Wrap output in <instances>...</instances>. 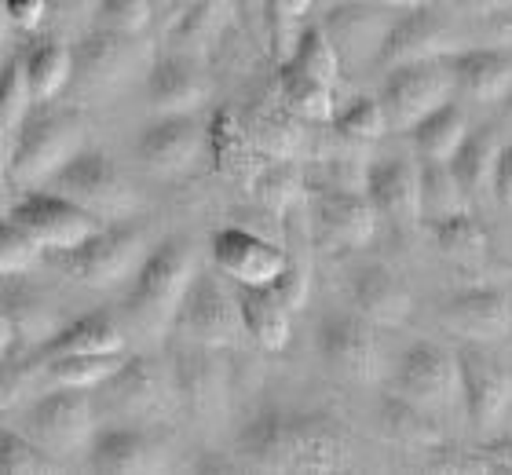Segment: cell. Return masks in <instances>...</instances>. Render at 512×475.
Here are the masks:
<instances>
[{
  "label": "cell",
  "instance_id": "obj_1",
  "mask_svg": "<svg viewBox=\"0 0 512 475\" xmlns=\"http://www.w3.org/2000/svg\"><path fill=\"white\" fill-rule=\"evenodd\" d=\"M194 275H198L194 249L183 238H169L158 249H150L139 271L132 275V289L125 300L132 326L139 333H150V337L176 326V315H180V304L191 289Z\"/></svg>",
  "mask_w": 512,
  "mask_h": 475
},
{
  "label": "cell",
  "instance_id": "obj_2",
  "mask_svg": "<svg viewBox=\"0 0 512 475\" xmlns=\"http://www.w3.org/2000/svg\"><path fill=\"white\" fill-rule=\"evenodd\" d=\"M52 180L59 194L74 198L88 212H96L99 220H121L136 209V194L103 150H77Z\"/></svg>",
  "mask_w": 512,
  "mask_h": 475
},
{
  "label": "cell",
  "instance_id": "obj_3",
  "mask_svg": "<svg viewBox=\"0 0 512 475\" xmlns=\"http://www.w3.org/2000/svg\"><path fill=\"white\" fill-rule=\"evenodd\" d=\"M143 264V238L132 227H99L92 238L59 253V267L81 285L107 289L136 275Z\"/></svg>",
  "mask_w": 512,
  "mask_h": 475
},
{
  "label": "cell",
  "instance_id": "obj_4",
  "mask_svg": "<svg viewBox=\"0 0 512 475\" xmlns=\"http://www.w3.org/2000/svg\"><path fill=\"white\" fill-rule=\"evenodd\" d=\"M172 329L194 344H209V348L235 344L246 333L242 311H238V293H231L216 275H194Z\"/></svg>",
  "mask_w": 512,
  "mask_h": 475
},
{
  "label": "cell",
  "instance_id": "obj_5",
  "mask_svg": "<svg viewBox=\"0 0 512 475\" xmlns=\"http://www.w3.org/2000/svg\"><path fill=\"white\" fill-rule=\"evenodd\" d=\"M8 220L26 227L52 253L74 249V245H81L85 238H92L103 227L96 212H88L85 205H77L74 198H66L59 190H33V194H26L8 212Z\"/></svg>",
  "mask_w": 512,
  "mask_h": 475
},
{
  "label": "cell",
  "instance_id": "obj_6",
  "mask_svg": "<svg viewBox=\"0 0 512 475\" xmlns=\"http://www.w3.org/2000/svg\"><path fill=\"white\" fill-rule=\"evenodd\" d=\"M450 92H454V74L443 55V59H421V63H403L388 70L381 103L395 128H414L436 106L450 103Z\"/></svg>",
  "mask_w": 512,
  "mask_h": 475
},
{
  "label": "cell",
  "instance_id": "obj_7",
  "mask_svg": "<svg viewBox=\"0 0 512 475\" xmlns=\"http://www.w3.org/2000/svg\"><path fill=\"white\" fill-rule=\"evenodd\" d=\"M77 154V128L70 117H37L26 121L8 150L11 180L22 187L48 180Z\"/></svg>",
  "mask_w": 512,
  "mask_h": 475
},
{
  "label": "cell",
  "instance_id": "obj_8",
  "mask_svg": "<svg viewBox=\"0 0 512 475\" xmlns=\"http://www.w3.org/2000/svg\"><path fill=\"white\" fill-rule=\"evenodd\" d=\"M88 388H59L30 410V435L48 454H77L96 439V410Z\"/></svg>",
  "mask_w": 512,
  "mask_h": 475
},
{
  "label": "cell",
  "instance_id": "obj_9",
  "mask_svg": "<svg viewBox=\"0 0 512 475\" xmlns=\"http://www.w3.org/2000/svg\"><path fill=\"white\" fill-rule=\"evenodd\" d=\"M370 322L359 311L330 315L319 326V355L337 377L348 380H377L381 373V344Z\"/></svg>",
  "mask_w": 512,
  "mask_h": 475
},
{
  "label": "cell",
  "instance_id": "obj_10",
  "mask_svg": "<svg viewBox=\"0 0 512 475\" xmlns=\"http://www.w3.org/2000/svg\"><path fill=\"white\" fill-rule=\"evenodd\" d=\"M99 388H103V406L110 413L128 417V421H154L169 406L176 380L172 373L165 377L150 359H125L121 370L103 380Z\"/></svg>",
  "mask_w": 512,
  "mask_h": 475
},
{
  "label": "cell",
  "instance_id": "obj_11",
  "mask_svg": "<svg viewBox=\"0 0 512 475\" xmlns=\"http://www.w3.org/2000/svg\"><path fill=\"white\" fill-rule=\"evenodd\" d=\"M395 391L410 395L414 402H425L432 410H443L461 395V366L458 355L436 344H414L406 351L392 373Z\"/></svg>",
  "mask_w": 512,
  "mask_h": 475
},
{
  "label": "cell",
  "instance_id": "obj_12",
  "mask_svg": "<svg viewBox=\"0 0 512 475\" xmlns=\"http://www.w3.org/2000/svg\"><path fill=\"white\" fill-rule=\"evenodd\" d=\"M213 260L220 275L235 285H260V289L275 285V278L289 267V256L278 245L242 227H224L213 234Z\"/></svg>",
  "mask_w": 512,
  "mask_h": 475
},
{
  "label": "cell",
  "instance_id": "obj_13",
  "mask_svg": "<svg viewBox=\"0 0 512 475\" xmlns=\"http://www.w3.org/2000/svg\"><path fill=\"white\" fill-rule=\"evenodd\" d=\"M202 143L205 132L191 114H161L139 132L136 154L154 176H180L198 161Z\"/></svg>",
  "mask_w": 512,
  "mask_h": 475
},
{
  "label": "cell",
  "instance_id": "obj_14",
  "mask_svg": "<svg viewBox=\"0 0 512 475\" xmlns=\"http://www.w3.org/2000/svg\"><path fill=\"white\" fill-rule=\"evenodd\" d=\"M352 465V443L326 413H293V465L289 472L330 475Z\"/></svg>",
  "mask_w": 512,
  "mask_h": 475
},
{
  "label": "cell",
  "instance_id": "obj_15",
  "mask_svg": "<svg viewBox=\"0 0 512 475\" xmlns=\"http://www.w3.org/2000/svg\"><path fill=\"white\" fill-rule=\"evenodd\" d=\"M461 366V399L469 410V421L476 428H491L502 421L505 406L512 399V377L502 362L483 355L476 348H465L458 355Z\"/></svg>",
  "mask_w": 512,
  "mask_h": 475
},
{
  "label": "cell",
  "instance_id": "obj_16",
  "mask_svg": "<svg viewBox=\"0 0 512 475\" xmlns=\"http://www.w3.org/2000/svg\"><path fill=\"white\" fill-rule=\"evenodd\" d=\"M450 44H454V37H450L447 22L439 19L428 4H417V8H410L403 19L395 22L392 30L384 33L377 59H381V66L395 70V66H403V63L443 59Z\"/></svg>",
  "mask_w": 512,
  "mask_h": 475
},
{
  "label": "cell",
  "instance_id": "obj_17",
  "mask_svg": "<svg viewBox=\"0 0 512 475\" xmlns=\"http://www.w3.org/2000/svg\"><path fill=\"white\" fill-rule=\"evenodd\" d=\"M172 380H176V395H180L194 413H213L224 402V366L213 355L209 344H194L180 337L172 351Z\"/></svg>",
  "mask_w": 512,
  "mask_h": 475
},
{
  "label": "cell",
  "instance_id": "obj_18",
  "mask_svg": "<svg viewBox=\"0 0 512 475\" xmlns=\"http://www.w3.org/2000/svg\"><path fill=\"white\" fill-rule=\"evenodd\" d=\"M363 190L384 220L399 227L406 220H421V183H417V169L406 158H381L366 165Z\"/></svg>",
  "mask_w": 512,
  "mask_h": 475
},
{
  "label": "cell",
  "instance_id": "obj_19",
  "mask_svg": "<svg viewBox=\"0 0 512 475\" xmlns=\"http://www.w3.org/2000/svg\"><path fill=\"white\" fill-rule=\"evenodd\" d=\"M315 220H319L322 234L341 245H366L374 238L377 227V209L374 201L366 198V190L352 187H322L315 194Z\"/></svg>",
  "mask_w": 512,
  "mask_h": 475
},
{
  "label": "cell",
  "instance_id": "obj_20",
  "mask_svg": "<svg viewBox=\"0 0 512 475\" xmlns=\"http://www.w3.org/2000/svg\"><path fill=\"white\" fill-rule=\"evenodd\" d=\"M454 88L472 103H498L512 95V55L502 48H472L447 55Z\"/></svg>",
  "mask_w": 512,
  "mask_h": 475
},
{
  "label": "cell",
  "instance_id": "obj_21",
  "mask_svg": "<svg viewBox=\"0 0 512 475\" xmlns=\"http://www.w3.org/2000/svg\"><path fill=\"white\" fill-rule=\"evenodd\" d=\"M443 315L465 337H476V340L505 337L512 326V293H505L498 285L465 289V293L450 296Z\"/></svg>",
  "mask_w": 512,
  "mask_h": 475
},
{
  "label": "cell",
  "instance_id": "obj_22",
  "mask_svg": "<svg viewBox=\"0 0 512 475\" xmlns=\"http://www.w3.org/2000/svg\"><path fill=\"white\" fill-rule=\"evenodd\" d=\"M88 461L103 475H143L161 468V446L139 428H103L88 446Z\"/></svg>",
  "mask_w": 512,
  "mask_h": 475
},
{
  "label": "cell",
  "instance_id": "obj_23",
  "mask_svg": "<svg viewBox=\"0 0 512 475\" xmlns=\"http://www.w3.org/2000/svg\"><path fill=\"white\" fill-rule=\"evenodd\" d=\"M77 55V74L88 88H114L128 77V70L136 66V52H132V33H118L99 26L96 33H88L85 41L74 48Z\"/></svg>",
  "mask_w": 512,
  "mask_h": 475
},
{
  "label": "cell",
  "instance_id": "obj_24",
  "mask_svg": "<svg viewBox=\"0 0 512 475\" xmlns=\"http://www.w3.org/2000/svg\"><path fill=\"white\" fill-rule=\"evenodd\" d=\"M352 304L370 322L395 326L414 311V296L395 271H388L384 264H366L352 275Z\"/></svg>",
  "mask_w": 512,
  "mask_h": 475
},
{
  "label": "cell",
  "instance_id": "obj_25",
  "mask_svg": "<svg viewBox=\"0 0 512 475\" xmlns=\"http://www.w3.org/2000/svg\"><path fill=\"white\" fill-rule=\"evenodd\" d=\"M238 454L264 472H289L293 465V413L260 410L238 435Z\"/></svg>",
  "mask_w": 512,
  "mask_h": 475
},
{
  "label": "cell",
  "instance_id": "obj_26",
  "mask_svg": "<svg viewBox=\"0 0 512 475\" xmlns=\"http://www.w3.org/2000/svg\"><path fill=\"white\" fill-rule=\"evenodd\" d=\"M147 99L158 114H191L205 99V77L191 55H165L147 77Z\"/></svg>",
  "mask_w": 512,
  "mask_h": 475
},
{
  "label": "cell",
  "instance_id": "obj_27",
  "mask_svg": "<svg viewBox=\"0 0 512 475\" xmlns=\"http://www.w3.org/2000/svg\"><path fill=\"white\" fill-rule=\"evenodd\" d=\"M121 351H125V333L107 315L77 318L70 326L55 329L52 337L41 344L44 359H59V355H121Z\"/></svg>",
  "mask_w": 512,
  "mask_h": 475
},
{
  "label": "cell",
  "instance_id": "obj_28",
  "mask_svg": "<svg viewBox=\"0 0 512 475\" xmlns=\"http://www.w3.org/2000/svg\"><path fill=\"white\" fill-rule=\"evenodd\" d=\"M238 311L246 337H253L264 351H282L289 344V307L275 296L271 285H235Z\"/></svg>",
  "mask_w": 512,
  "mask_h": 475
},
{
  "label": "cell",
  "instance_id": "obj_29",
  "mask_svg": "<svg viewBox=\"0 0 512 475\" xmlns=\"http://www.w3.org/2000/svg\"><path fill=\"white\" fill-rule=\"evenodd\" d=\"M502 150H505L502 132L494 125H483L465 136L458 154L450 158V169H454V176H458V183L465 187L469 198H480L483 190L494 187V169H498Z\"/></svg>",
  "mask_w": 512,
  "mask_h": 475
},
{
  "label": "cell",
  "instance_id": "obj_30",
  "mask_svg": "<svg viewBox=\"0 0 512 475\" xmlns=\"http://www.w3.org/2000/svg\"><path fill=\"white\" fill-rule=\"evenodd\" d=\"M381 428L388 439L406 446H439L443 443V428L432 417V406L425 402H414L410 395H384L381 402Z\"/></svg>",
  "mask_w": 512,
  "mask_h": 475
},
{
  "label": "cell",
  "instance_id": "obj_31",
  "mask_svg": "<svg viewBox=\"0 0 512 475\" xmlns=\"http://www.w3.org/2000/svg\"><path fill=\"white\" fill-rule=\"evenodd\" d=\"M469 136V121H465V110L454 103L436 106L428 117H421L414 125V143L421 150V158L432 161H450L458 154V147Z\"/></svg>",
  "mask_w": 512,
  "mask_h": 475
},
{
  "label": "cell",
  "instance_id": "obj_32",
  "mask_svg": "<svg viewBox=\"0 0 512 475\" xmlns=\"http://www.w3.org/2000/svg\"><path fill=\"white\" fill-rule=\"evenodd\" d=\"M417 183H421V220L436 223L447 220L454 212H465V187L458 183L450 161H432L425 158V165L417 169Z\"/></svg>",
  "mask_w": 512,
  "mask_h": 475
},
{
  "label": "cell",
  "instance_id": "obj_33",
  "mask_svg": "<svg viewBox=\"0 0 512 475\" xmlns=\"http://www.w3.org/2000/svg\"><path fill=\"white\" fill-rule=\"evenodd\" d=\"M30 85L37 99H55L77 74V55L63 41H37L26 55Z\"/></svg>",
  "mask_w": 512,
  "mask_h": 475
},
{
  "label": "cell",
  "instance_id": "obj_34",
  "mask_svg": "<svg viewBox=\"0 0 512 475\" xmlns=\"http://www.w3.org/2000/svg\"><path fill=\"white\" fill-rule=\"evenodd\" d=\"M282 66H293L300 74L315 77L322 85H337L341 77V55H337V44L330 41V33L319 30V26H308V30L297 37V48Z\"/></svg>",
  "mask_w": 512,
  "mask_h": 475
},
{
  "label": "cell",
  "instance_id": "obj_35",
  "mask_svg": "<svg viewBox=\"0 0 512 475\" xmlns=\"http://www.w3.org/2000/svg\"><path fill=\"white\" fill-rule=\"evenodd\" d=\"M282 99L293 114L308 117V121H333L337 117L333 85H322V81L300 74L293 66H282Z\"/></svg>",
  "mask_w": 512,
  "mask_h": 475
},
{
  "label": "cell",
  "instance_id": "obj_36",
  "mask_svg": "<svg viewBox=\"0 0 512 475\" xmlns=\"http://www.w3.org/2000/svg\"><path fill=\"white\" fill-rule=\"evenodd\" d=\"M33 99H37V95H33L26 59H8V63H4V85H0V125H4L8 143H15L22 125L30 121Z\"/></svg>",
  "mask_w": 512,
  "mask_h": 475
},
{
  "label": "cell",
  "instance_id": "obj_37",
  "mask_svg": "<svg viewBox=\"0 0 512 475\" xmlns=\"http://www.w3.org/2000/svg\"><path fill=\"white\" fill-rule=\"evenodd\" d=\"M121 355H59L48 359V380L59 388H99L121 370Z\"/></svg>",
  "mask_w": 512,
  "mask_h": 475
},
{
  "label": "cell",
  "instance_id": "obj_38",
  "mask_svg": "<svg viewBox=\"0 0 512 475\" xmlns=\"http://www.w3.org/2000/svg\"><path fill=\"white\" fill-rule=\"evenodd\" d=\"M432 242L450 260H480L487 253V231H483V223L476 216H469V212H454L447 220L432 223Z\"/></svg>",
  "mask_w": 512,
  "mask_h": 475
},
{
  "label": "cell",
  "instance_id": "obj_39",
  "mask_svg": "<svg viewBox=\"0 0 512 475\" xmlns=\"http://www.w3.org/2000/svg\"><path fill=\"white\" fill-rule=\"evenodd\" d=\"M11 326H15V337L26 344V340H33V344H44V340L52 337V307L44 304L37 293H26V289H8V296H4V315Z\"/></svg>",
  "mask_w": 512,
  "mask_h": 475
},
{
  "label": "cell",
  "instance_id": "obj_40",
  "mask_svg": "<svg viewBox=\"0 0 512 475\" xmlns=\"http://www.w3.org/2000/svg\"><path fill=\"white\" fill-rule=\"evenodd\" d=\"M220 19H224V11H220V0H198L187 8L180 22H176V30H172V44H176V52L180 55H198L205 44H213V37L220 33Z\"/></svg>",
  "mask_w": 512,
  "mask_h": 475
},
{
  "label": "cell",
  "instance_id": "obj_41",
  "mask_svg": "<svg viewBox=\"0 0 512 475\" xmlns=\"http://www.w3.org/2000/svg\"><path fill=\"white\" fill-rule=\"evenodd\" d=\"M333 125L344 139H381L384 128L392 125L388 121V110H384L381 99H370V95H359L344 106L341 114L333 117Z\"/></svg>",
  "mask_w": 512,
  "mask_h": 475
},
{
  "label": "cell",
  "instance_id": "obj_42",
  "mask_svg": "<svg viewBox=\"0 0 512 475\" xmlns=\"http://www.w3.org/2000/svg\"><path fill=\"white\" fill-rule=\"evenodd\" d=\"M0 472L4 475L52 472V461H48V450H44L33 435L4 432L0 435Z\"/></svg>",
  "mask_w": 512,
  "mask_h": 475
},
{
  "label": "cell",
  "instance_id": "obj_43",
  "mask_svg": "<svg viewBox=\"0 0 512 475\" xmlns=\"http://www.w3.org/2000/svg\"><path fill=\"white\" fill-rule=\"evenodd\" d=\"M44 245L33 238L26 227H19L15 220H4V231H0V267L4 275H19V271H30L37 260H41Z\"/></svg>",
  "mask_w": 512,
  "mask_h": 475
},
{
  "label": "cell",
  "instance_id": "obj_44",
  "mask_svg": "<svg viewBox=\"0 0 512 475\" xmlns=\"http://www.w3.org/2000/svg\"><path fill=\"white\" fill-rule=\"evenodd\" d=\"M158 11L150 0H99L96 4V19L99 26H107V30H118V33H143L150 26Z\"/></svg>",
  "mask_w": 512,
  "mask_h": 475
},
{
  "label": "cell",
  "instance_id": "obj_45",
  "mask_svg": "<svg viewBox=\"0 0 512 475\" xmlns=\"http://www.w3.org/2000/svg\"><path fill=\"white\" fill-rule=\"evenodd\" d=\"M256 198L264 201L267 209H289L300 194V172L293 165H275V169H264L256 176Z\"/></svg>",
  "mask_w": 512,
  "mask_h": 475
},
{
  "label": "cell",
  "instance_id": "obj_46",
  "mask_svg": "<svg viewBox=\"0 0 512 475\" xmlns=\"http://www.w3.org/2000/svg\"><path fill=\"white\" fill-rule=\"evenodd\" d=\"M311 4H315V0H264L267 19H271V41H275V55L282 63H286L289 55H293V48H297V41L286 37L289 26L297 19H304L311 11Z\"/></svg>",
  "mask_w": 512,
  "mask_h": 475
},
{
  "label": "cell",
  "instance_id": "obj_47",
  "mask_svg": "<svg viewBox=\"0 0 512 475\" xmlns=\"http://www.w3.org/2000/svg\"><path fill=\"white\" fill-rule=\"evenodd\" d=\"M271 289H275V296L289 307V311L304 307V300H308V275H304V267H297L293 260H289V267L275 278Z\"/></svg>",
  "mask_w": 512,
  "mask_h": 475
},
{
  "label": "cell",
  "instance_id": "obj_48",
  "mask_svg": "<svg viewBox=\"0 0 512 475\" xmlns=\"http://www.w3.org/2000/svg\"><path fill=\"white\" fill-rule=\"evenodd\" d=\"M48 4H52V0H4V15H8L15 26H22V30H33V26L48 15Z\"/></svg>",
  "mask_w": 512,
  "mask_h": 475
},
{
  "label": "cell",
  "instance_id": "obj_49",
  "mask_svg": "<svg viewBox=\"0 0 512 475\" xmlns=\"http://www.w3.org/2000/svg\"><path fill=\"white\" fill-rule=\"evenodd\" d=\"M494 194H498V201H502L505 209H512V143L502 150L498 169H494Z\"/></svg>",
  "mask_w": 512,
  "mask_h": 475
},
{
  "label": "cell",
  "instance_id": "obj_50",
  "mask_svg": "<svg viewBox=\"0 0 512 475\" xmlns=\"http://www.w3.org/2000/svg\"><path fill=\"white\" fill-rule=\"evenodd\" d=\"M458 4H465V8H476V11H487V15L512 8V0H458Z\"/></svg>",
  "mask_w": 512,
  "mask_h": 475
},
{
  "label": "cell",
  "instance_id": "obj_51",
  "mask_svg": "<svg viewBox=\"0 0 512 475\" xmlns=\"http://www.w3.org/2000/svg\"><path fill=\"white\" fill-rule=\"evenodd\" d=\"M150 4H154V11H158V15H161V11H169L172 4H176V0H150Z\"/></svg>",
  "mask_w": 512,
  "mask_h": 475
},
{
  "label": "cell",
  "instance_id": "obj_52",
  "mask_svg": "<svg viewBox=\"0 0 512 475\" xmlns=\"http://www.w3.org/2000/svg\"><path fill=\"white\" fill-rule=\"evenodd\" d=\"M509 106H512V95H509Z\"/></svg>",
  "mask_w": 512,
  "mask_h": 475
},
{
  "label": "cell",
  "instance_id": "obj_53",
  "mask_svg": "<svg viewBox=\"0 0 512 475\" xmlns=\"http://www.w3.org/2000/svg\"><path fill=\"white\" fill-rule=\"evenodd\" d=\"M395 4H403V0H395Z\"/></svg>",
  "mask_w": 512,
  "mask_h": 475
}]
</instances>
